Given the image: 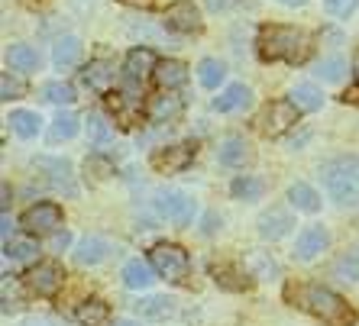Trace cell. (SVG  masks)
<instances>
[{"label": "cell", "instance_id": "16", "mask_svg": "<svg viewBox=\"0 0 359 326\" xmlns=\"http://www.w3.org/2000/svg\"><path fill=\"white\" fill-rule=\"evenodd\" d=\"M110 252H114V246H110L104 236H84L81 243L75 246V265L94 268V265H100V262H107Z\"/></svg>", "mask_w": 359, "mask_h": 326}, {"label": "cell", "instance_id": "25", "mask_svg": "<svg viewBox=\"0 0 359 326\" xmlns=\"http://www.w3.org/2000/svg\"><path fill=\"white\" fill-rule=\"evenodd\" d=\"M52 62H55V68H75L81 62V39L78 36H62L52 45Z\"/></svg>", "mask_w": 359, "mask_h": 326}, {"label": "cell", "instance_id": "13", "mask_svg": "<svg viewBox=\"0 0 359 326\" xmlns=\"http://www.w3.org/2000/svg\"><path fill=\"white\" fill-rule=\"evenodd\" d=\"M330 246V233L324 226H304L301 236L294 239V259L298 262H314L320 252H327Z\"/></svg>", "mask_w": 359, "mask_h": 326}, {"label": "cell", "instance_id": "34", "mask_svg": "<svg viewBox=\"0 0 359 326\" xmlns=\"http://www.w3.org/2000/svg\"><path fill=\"white\" fill-rule=\"evenodd\" d=\"M78 129H81V120H78L75 113H59L49 126V139L52 143H68V139L78 136Z\"/></svg>", "mask_w": 359, "mask_h": 326}, {"label": "cell", "instance_id": "20", "mask_svg": "<svg viewBox=\"0 0 359 326\" xmlns=\"http://www.w3.org/2000/svg\"><path fill=\"white\" fill-rule=\"evenodd\" d=\"M250 104H252V91L246 84H230V87H224V91L214 97V110H217V113H240V110H246Z\"/></svg>", "mask_w": 359, "mask_h": 326}, {"label": "cell", "instance_id": "18", "mask_svg": "<svg viewBox=\"0 0 359 326\" xmlns=\"http://www.w3.org/2000/svg\"><path fill=\"white\" fill-rule=\"evenodd\" d=\"M182 110H184L182 97H175L172 91H162L159 97H152V101H149L146 117H149L152 123H172V120L182 117Z\"/></svg>", "mask_w": 359, "mask_h": 326}, {"label": "cell", "instance_id": "39", "mask_svg": "<svg viewBox=\"0 0 359 326\" xmlns=\"http://www.w3.org/2000/svg\"><path fill=\"white\" fill-rule=\"evenodd\" d=\"M23 94H26V84L20 81L13 71H4V75H0V97H4V101H20Z\"/></svg>", "mask_w": 359, "mask_h": 326}, {"label": "cell", "instance_id": "41", "mask_svg": "<svg viewBox=\"0 0 359 326\" xmlns=\"http://www.w3.org/2000/svg\"><path fill=\"white\" fill-rule=\"evenodd\" d=\"M17 281H10V275H4V313H13L20 307V297H17Z\"/></svg>", "mask_w": 359, "mask_h": 326}, {"label": "cell", "instance_id": "35", "mask_svg": "<svg viewBox=\"0 0 359 326\" xmlns=\"http://www.w3.org/2000/svg\"><path fill=\"white\" fill-rule=\"evenodd\" d=\"M42 101H49V104H59V107H68V104H75L78 101V94L75 87L68 81H46L42 84Z\"/></svg>", "mask_w": 359, "mask_h": 326}, {"label": "cell", "instance_id": "27", "mask_svg": "<svg viewBox=\"0 0 359 326\" xmlns=\"http://www.w3.org/2000/svg\"><path fill=\"white\" fill-rule=\"evenodd\" d=\"M133 310L142 320H165L175 313V297H142V301L133 304Z\"/></svg>", "mask_w": 359, "mask_h": 326}, {"label": "cell", "instance_id": "48", "mask_svg": "<svg viewBox=\"0 0 359 326\" xmlns=\"http://www.w3.org/2000/svg\"><path fill=\"white\" fill-rule=\"evenodd\" d=\"M114 326H140V323H136V320H117Z\"/></svg>", "mask_w": 359, "mask_h": 326}, {"label": "cell", "instance_id": "30", "mask_svg": "<svg viewBox=\"0 0 359 326\" xmlns=\"http://www.w3.org/2000/svg\"><path fill=\"white\" fill-rule=\"evenodd\" d=\"M4 255H7L10 262H36V255H39V243L33 239V233L20 236V239L10 236L7 243H4Z\"/></svg>", "mask_w": 359, "mask_h": 326}, {"label": "cell", "instance_id": "38", "mask_svg": "<svg viewBox=\"0 0 359 326\" xmlns=\"http://www.w3.org/2000/svg\"><path fill=\"white\" fill-rule=\"evenodd\" d=\"M314 75L320 78V81H340L343 75H346V62L340 59V55H330V59H320L318 71Z\"/></svg>", "mask_w": 359, "mask_h": 326}, {"label": "cell", "instance_id": "36", "mask_svg": "<svg viewBox=\"0 0 359 326\" xmlns=\"http://www.w3.org/2000/svg\"><path fill=\"white\" fill-rule=\"evenodd\" d=\"M246 271H250V278H278L276 259L266 255V252H250L246 255Z\"/></svg>", "mask_w": 359, "mask_h": 326}, {"label": "cell", "instance_id": "6", "mask_svg": "<svg viewBox=\"0 0 359 326\" xmlns=\"http://www.w3.org/2000/svg\"><path fill=\"white\" fill-rule=\"evenodd\" d=\"M298 113H301V110L294 107L292 101H269L266 107H262V113H259L262 136H269V139H278V136H285L294 123H298Z\"/></svg>", "mask_w": 359, "mask_h": 326}, {"label": "cell", "instance_id": "28", "mask_svg": "<svg viewBox=\"0 0 359 326\" xmlns=\"http://www.w3.org/2000/svg\"><path fill=\"white\" fill-rule=\"evenodd\" d=\"M288 101L301 110V113H314V110L324 107V94L314 87V84H294L288 91Z\"/></svg>", "mask_w": 359, "mask_h": 326}, {"label": "cell", "instance_id": "4", "mask_svg": "<svg viewBox=\"0 0 359 326\" xmlns=\"http://www.w3.org/2000/svg\"><path fill=\"white\" fill-rule=\"evenodd\" d=\"M152 210H156V217L172 226H191L194 217H198L194 197L178 191V187H165V191L156 194V197H152Z\"/></svg>", "mask_w": 359, "mask_h": 326}, {"label": "cell", "instance_id": "45", "mask_svg": "<svg viewBox=\"0 0 359 326\" xmlns=\"http://www.w3.org/2000/svg\"><path fill=\"white\" fill-rule=\"evenodd\" d=\"M214 229H220V217L217 213H208V217H204V233H214Z\"/></svg>", "mask_w": 359, "mask_h": 326}, {"label": "cell", "instance_id": "33", "mask_svg": "<svg viewBox=\"0 0 359 326\" xmlns=\"http://www.w3.org/2000/svg\"><path fill=\"white\" fill-rule=\"evenodd\" d=\"M226 78V65L220 59H201L198 62V81L201 87H208V91H217L220 84Z\"/></svg>", "mask_w": 359, "mask_h": 326}, {"label": "cell", "instance_id": "24", "mask_svg": "<svg viewBox=\"0 0 359 326\" xmlns=\"http://www.w3.org/2000/svg\"><path fill=\"white\" fill-rule=\"evenodd\" d=\"M72 317H75L78 326H104L110 320V307L104 301H97V297H91V301L78 304Z\"/></svg>", "mask_w": 359, "mask_h": 326}, {"label": "cell", "instance_id": "26", "mask_svg": "<svg viewBox=\"0 0 359 326\" xmlns=\"http://www.w3.org/2000/svg\"><path fill=\"white\" fill-rule=\"evenodd\" d=\"M7 68L26 75V71H36L39 68V52L33 45H26V42H17V45H10L7 49Z\"/></svg>", "mask_w": 359, "mask_h": 326}, {"label": "cell", "instance_id": "19", "mask_svg": "<svg viewBox=\"0 0 359 326\" xmlns=\"http://www.w3.org/2000/svg\"><path fill=\"white\" fill-rule=\"evenodd\" d=\"M292 226H294V220H292L288 210L272 207L269 213H262L259 217V236L262 239H269V243H276V239H282V236L292 233Z\"/></svg>", "mask_w": 359, "mask_h": 326}, {"label": "cell", "instance_id": "1", "mask_svg": "<svg viewBox=\"0 0 359 326\" xmlns=\"http://www.w3.org/2000/svg\"><path fill=\"white\" fill-rule=\"evenodd\" d=\"M256 52L262 62H288V65H304L314 52V36L298 29V26L266 23L256 36Z\"/></svg>", "mask_w": 359, "mask_h": 326}, {"label": "cell", "instance_id": "43", "mask_svg": "<svg viewBox=\"0 0 359 326\" xmlns=\"http://www.w3.org/2000/svg\"><path fill=\"white\" fill-rule=\"evenodd\" d=\"M68 246H72V236H68V233H59L55 239H52V249H55V252H65Z\"/></svg>", "mask_w": 359, "mask_h": 326}, {"label": "cell", "instance_id": "46", "mask_svg": "<svg viewBox=\"0 0 359 326\" xmlns=\"http://www.w3.org/2000/svg\"><path fill=\"white\" fill-rule=\"evenodd\" d=\"M120 3H126V7H152V3H156V0H120Z\"/></svg>", "mask_w": 359, "mask_h": 326}, {"label": "cell", "instance_id": "9", "mask_svg": "<svg viewBox=\"0 0 359 326\" xmlns=\"http://www.w3.org/2000/svg\"><path fill=\"white\" fill-rule=\"evenodd\" d=\"M62 223H65V213H62L59 204H52V201L33 204V207L20 217V226H23L26 233H33V236L36 233H55Z\"/></svg>", "mask_w": 359, "mask_h": 326}, {"label": "cell", "instance_id": "42", "mask_svg": "<svg viewBox=\"0 0 359 326\" xmlns=\"http://www.w3.org/2000/svg\"><path fill=\"white\" fill-rule=\"evenodd\" d=\"M340 101H343V104H353V107H359V84H350V87L340 94Z\"/></svg>", "mask_w": 359, "mask_h": 326}, {"label": "cell", "instance_id": "8", "mask_svg": "<svg viewBox=\"0 0 359 326\" xmlns=\"http://www.w3.org/2000/svg\"><path fill=\"white\" fill-rule=\"evenodd\" d=\"M33 168H36V171H42L46 184H52L55 191L68 194V197H75V194H78L75 171H72V162H68V159H52V155H39V159H33Z\"/></svg>", "mask_w": 359, "mask_h": 326}, {"label": "cell", "instance_id": "11", "mask_svg": "<svg viewBox=\"0 0 359 326\" xmlns=\"http://www.w3.org/2000/svg\"><path fill=\"white\" fill-rule=\"evenodd\" d=\"M156 65H159V59H156V52L146 49V45H140V49H130L126 52V62H123V81L130 91H140L142 81L149 75H156Z\"/></svg>", "mask_w": 359, "mask_h": 326}, {"label": "cell", "instance_id": "21", "mask_svg": "<svg viewBox=\"0 0 359 326\" xmlns=\"http://www.w3.org/2000/svg\"><path fill=\"white\" fill-rule=\"evenodd\" d=\"M217 159H220L224 168H243L252 159L250 143H246L243 136H226L224 143H220V149H217Z\"/></svg>", "mask_w": 359, "mask_h": 326}, {"label": "cell", "instance_id": "23", "mask_svg": "<svg viewBox=\"0 0 359 326\" xmlns=\"http://www.w3.org/2000/svg\"><path fill=\"white\" fill-rule=\"evenodd\" d=\"M10 129L20 136V139H36L42 129V117L36 113V110H10L7 117Z\"/></svg>", "mask_w": 359, "mask_h": 326}, {"label": "cell", "instance_id": "22", "mask_svg": "<svg viewBox=\"0 0 359 326\" xmlns=\"http://www.w3.org/2000/svg\"><path fill=\"white\" fill-rule=\"evenodd\" d=\"M156 268H152V262L146 259H130L123 265V285L130 288V291H142V288H149L152 281H156Z\"/></svg>", "mask_w": 359, "mask_h": 326}, {"label": "cell", "instance_id": "47", "mask_svg": "<svg viewBox=\"0 0 359 326\" xmlns=\"http://www.w3.org/2000/svg\"><path fill=\"white\" fill-rule=\"evenodd\" d=\"M276 3H282V7H304L308 0H276Z\"/></svg>", "mask_w": 359, "mask_h": 326}, {"label": "cell", "instance_id": "17", "mask_svg": "<svg viewBox=\"0 0 359 326\" xmlns=\"http://www.w3.org/2000/svg\"><path fill=\"white\" fill-rule=\"evenodd\" d=\"M152 81H156V87H159V91H178V87H184V84H188V65H184V62H178V59H162L159 65H156Z\"/></svg>", "mask_w": 359, "mask_h": 326}, {"label": "cell", "instance_id": "37", "mask_svg": "<svg viewBox=\"0 0 359 326\" xmlns=\"http://www.w3.org/2000/svg\"><path fill=\"white\" fill-rule=\"evenodd\" d=\"M262 187H266V184H262L259 178L240 175V178H233V184H230V194H233L236 201H259Z\"/></svg>", "mask_w": 359, "mask_h": 326}, {"label": "cell", "instance_id": "44", "mask_svg": "<svg viewBox=\"0 0 359 326\" xmlns=\"http://www.w3.org/2000/svg\"><path fill=\"white\" fill-rule=\"evenodd\" d=\"M308 139H311V129H304V133H298V136H292V139H288V149H301Z\"/></svg>", "mask_w": 359, "mask_h": 326}, {"label": "cell", "instance_id": "14", "mask_svg": "<svg viewBox=\"0 0 359 326\" xmlns=\"http://www.w3.org/2000/svg\"><path fill=\"white\" fill-rule=\"evenodd\" d=\"M194 159V146L182 143V146H165V149H156L152 152V168L156 171H165V175H172V171H182V168H188Z\"/></svg>", "mask_w": 359, "mask_h": 326}, {"label": "cell", "instance_id": "32", "mask_svg": "<svg viewBox=\"0 0 359 326\" xmlns=\"http://www.w3.org/2000/svg\"><path fill=\"white\" fill-rule=\"evenodd\" d=\"M84 133H88V139H91L94 146L114 143V123H107L104 113H88V117H84Z\"/></svg>", "mask_w": 359, "mask_h": 326}, {"label": "cell", "instance_id": "7", "mask_svg": "<svg viewBox=\"0 0 359 326\" xmlns=\"http://www.w3.org/2000/svg\"><path fill=\"white\" fill-rule=\"evenodd\" d=\"M65 285V268L59 262H36L29 271H26V288L36 294V297H55Z\"/></svg>", "mask_w": 359, "mask_h": 326}, {"label": "cell", "instance_id": "10", "mask_svg": "<svg viewBox=\"0 0 359 326\" xmlns=\"http://www.w3.org/2000/svg\"><path fill=\"white\" fill-rule=\"evenodd\" d=\"M165 26L172 33L182 36H194L204 29V17H201V7L191 3V0H175L165 7Z\"/></svg>", "mask_w": 359, "mask_h": 326}, {"label": "cell", "instance_id": "15", "mask_svg": "<svg viewBox=\"0 0 359 326\" xmlns=\"http://www.w3.org/2000/svg\"><path fill=\"white\" fill-rule=\"evenodd\" d=\"M110 104V110H114V120H117L120 126H136L140 123V91H126V94H117V91H110L104 94Z\"/></svg>", "mask_w": 359, "mask_h": 326}, {"label": "cell", "instance_id": "31", "mask_svg": "<svg viewBox=\"0 0 359 326\" xmlns=\"http://www.w3.org/2000/svg\"><path fill=\"white\" fill-rule=\"evenodd\" d=\"M330 275H334L337 281H350V285H356L359 281V249H346L343 255H337L334 265H330Z\"/></svg>", "mask_w": 359, "mask_h": 326}, {"label": "cell", "instance_id": "3", "mask_svg": "<svg viewBox=\"0 0 359 326\" xmlns=\"http://www.w3.org/2000/svg\"><path fill=\"white\" fill-rule=\"evenodd\" d=\"M320 181L337 207H359V155H337L320 165Z\"/></svg>", "mask_w": 359, "mask_h": 326}, {"label": "cell", "instance_id": "49", "mask_svg": "<svg viewBox=\"0 0 359 326\" xmlns=\"http://www.w3.org/2000/svg\"><path fill=\"white\" fill-rule=\"evenodd\" d=\"M353 71L359 75V49H356V59H353Z\"/></svg>", "mask_w": 359, "mask_h": 326}, {"label": "cell", "instance_id": "12", "mask_svg": "<svg viewBox=\"0 0 359 326\" xmlns=\"http://www.w3.org/2000/svg\"><path fill=\"white\" fill-rule=\"evenodd\" d=\"M81 84L91 94H100V97H104V94H110L114 84H117V65L110 59H91L81 68Z\"/></svg>", "mask_w": 359, "mask_h": 326}, {"label": "cell", "instance_id": "5", "mask_svg": "<svg viewBox=\"0 0 359 326\" xmlns=\"http://www.w3.org/2000/svg\"><path fill=\"white\" fill-rule=\"evenodd\" d=\"M149 262L152 268L159 271V278L172 281V285H184L188 275H191V259H188V252L175 243H159L149 249Z\"/></svg>", "mask_w": 359, "mask_h": 326}, {"label": "cell", "instance_id": "2", "mask_svg": "<svg viewBox=\"0 0 359 326\" xmlns=\"http://www.w3.org/2000/svg\"><path fill=\"white\" fill-rule=\"evenodd\" d=\"M288 301L298 310L311 313L314 320H320L324 326H353L356 323V313L346 301H343L337 291L324 285H314V281H304V285L288 288Z\"/></svg>", "mask_w": 359, "mask_h": 326}, {"label": "cell", "instance_id": "40", "mask_svg": "<svg viewBox=\"0 0 359 326\" xmlns=\"http://www.w3.org/2000/svg\"><path fill=\"white\" fill-rule=\"evenodd\" d=\"M356 7H359V0H324V10H327V13H330L334 20L353 17V13H356Z\"/></svg>", "mask_w": 359, "mask_h": 326}, {"label": "cell", "instance_id": "29", "mask_svg": "<svg viewBox=\"0 0 359 326\" xmlns=\"http://www.w3.org/2000/svg\"><path fill=\"white\" fill-rule=\"evenodd\" d=\"M288 204H292L294 210H304V213H318L320 210V194L314 191L311 184L294 181L292 187H288Z\"/></svg>", "mask_w": 359, "mask_h": 326}]
</instances>
